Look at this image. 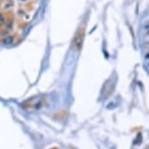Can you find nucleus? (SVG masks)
<instances>
[{"mask_svg":"<svg viewBox=\"0 0 149 149\" xmlns=\"http://www.w3.org/2000/svg\"><path fill=\"white\" fill-rule=\"evenodd\" d=\"M84 39H85V26H81L77 29L72 40V48L75 51H80L83 47Z\"/></svg>","mask_w":149,"mask_h":149,"instance_id":"nucleus-1","label":"nucleus"},{"mask_svg":"<svg viewBox=\"0 0 149 149\" xmlns=\"http://www.w3.org/2000/svg\"><path fill=\"white\" fill-rule=\"evenodd\" d=\"M16 35L11 34V33H8L7 35L3 36V37H0V43L2 45H13L16 42Z\"/></svg>","mask_w":149,"mask_h":149,"instance_id":"nucleus-2","label":"nucleus"},{"mask_svg":"<svg viewBox=\"0 0 149 149\" xmlns=\"http://www.w3.org/2000/svg\"><path fill=\"white\" fill-rule=\"evenodd\" d=\"M14 24H15V18L13 17V15L11 14H7V19L5 22L3 29L5 30H7L8 32H11L14 29Z\"/></svg>","mask_w":149,"mask_h":149,"instance_id":"nucleus-3","label":"nucleus"},{"mask_svg":"<svg viewBox=\"0 0 149 149\" xmlns=\"http://www.w3.org/2000/svg\"><path fill=\"white\" fill-rule=\"evenodd\" d=\"M14 7V2L13 0H3V1L0 3V8H1V11L4 13H8L10 12L11 9H13Z\"/></svg>","mask_w":149,"mask_h":149,"instance_id":"nucleus-4","label":"nucleus"},{"mask_svg":"<svg viewBox=\"0 0 149 149\" xmlns=\"http://www.w3.org/2000/svg\"><path fill=\"white\" fill-rule=\"evenodd\" d=\"M6 19H7V14L0 11V29L4 26L5 22H6Z\"/></svg>","mask_w":149,"mask_h":149,"instance_id":"nucleus-5","label":"nucleus"},{"mask_svg":"<svg viewBox=\"0 0 149 149\" xmlns=\"http://www.w3.org/2000/svg\"><path fill=\"white\" fill-rule=\"evenodd\" d=\"M29 1L30 0H19V2H21L22 4H26V3H29Z\"/></svg>","mask_w":149,"mask_h":149,"instance_id":"nucleus-6","label":"nucleus"},{"mask_svg":"<svg viewBox=\"0 0 149 149\" xmlns=\"http://www.w3.org/2000/svg\"><path fill=\"white\" fill-rule=\"evenodd\" d=\"M0 1H1V2H2V1H3V0H0Z\"/></svg>","mask_w":149,"mask_h":149,"instance_id":"nucleus-7","label":"nucleus"}]
</instances>
